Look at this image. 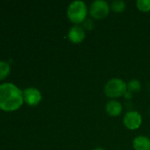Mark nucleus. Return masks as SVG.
<instances>
[{
	"label": "nucleus",
	"mask_w": 150,
	"mask_h": 150,
	"mask_svg": "<svg viewBox=\"0 0 150 150\" xmlns=\"http://www.w3.org/2000/svg\"><path fill=\"white\" fill-rule=\"evenodd\" d=\"M133 93H132V92L129 91H127L125 93V95H124V98H125L126 100H131V99L133 98Z\"/></svg>",
	"instance_id": "nucleus-15"
},
{
	"label": "nucleus",
	"mask_w": 150,
	"mask_h": 150,
	"mask_svg": "<svg viewBox=\"0 0 150 150\" xmlns=\"http://www.w3.org/2000/svg\"><path fill=\"white\" fill-rule=\"evenodd\" d=\"M67 39L72 44H80L86 39V31L81 25H73L67 33Z\"/></svg>",
	"instance_id": "nucleus-7"
},
{
	"label": "nucleus",
	"mask_w": 150,
	"mask_h": 150,
	"mask_svg": "<svg viewBox=\"0 0 150 150\" xmlns=\"http://www.w3.org/2000/svg\"><path fill=\"white\" fill-rule=\"evenodd\" d=\"M23 98H24V102L27 105L36 106L41 103L42 99V96L38 89L29 87L23 91Z\"/></svg>",
	"instance_id": "nucleus-6"
},
{
	"label": "nucleus",
	"mask_w": 150,
	"mask_h": 150,
	"mask_svg": "<svg viewBox=\"0 0 150 150\" xmlns=\"http://www.w3.org/2000/svg\"><path fill=\"white\" fill-rule=\"evenodd\" d=\"M93 150H106V149H103V148L98 147V148H95V149H94Z\"/></svg>",
	"instance_id": "nucleus-16"
},
{
	"label": "nucleus",
	"mask_w": 150,
	"mask_h": 150,
	"mask_svg": "<svg viewBox=\"0 0 150 150\" xmlns=\"http://www.w3.org/2000/svg\"><path fill=\"white\" fill-rule=\"evenodd\" d=\"M127 91L132 93H138L141 91V83L138 79H131L127 83Z\"/></svg>",
	"instance_id": "nucleus-11"
},
{
	"label": "nucleus",
	"mask_w": 150,
	"mask_h": 150,
	"mask_svg": "<svg viewBox=\"0 0 150 150\" xmlns=\"http://www.w3.org/2000/svg\"><path fill=\"white\" fill-rule=\"evenodd\" d=\"M137 9L144 13L150 11V0H138L136 2Z\"/></svg>",
	"instance_id": "nucleus-13"
},
{
	"label": "nucleus",
	"mask_w": 150,
	"mask_h": 150,
	"mask_svg": "<svg viewBox=\"0 0 150 150\" xmlns=\"http://www.w3.org/2000/svg\"><path fill=\"white\" fill-rule=\"evenodd\" d=\"M123 112L122 104L117 99H110L105 105V112L110 117H118Z\"/></svg>",
	"instance_id": "nucleus-8"
},
{
	"label": "nucleus",
	"mask_w": 150,
	"mask_h": 150,
	"mask_svg": "<svg viewBox=\"0 0 150 150\" xmlns=\"http://www.w3.org/2000/svg\"><path fill=\"white\" fill-rule=\"evenodd\" d=\"M80 25L82 26V28H83L86 32H88V31H92V30L95 28V23H94V21H93L91 18H87Z\"/></svg>",
	"instance_id": "nucleus-14"
},
{
	"label": "nucleus",
	"mask_w": 150,
	"mask_h": 150,
	"mask_svg": "<svg viewBox=\"0 0 150 150\" xmlns=\"http://www.w3.org/2000/svg\"><path fill=\"white\" fill-rule=\"evenodd\" d=\"M127 91V83L119 77H112L106 82L103 87L104 95L110 99H117L124 97Z\"/></svg>",
	"instance_id": "nucleus-3"
},
{
	"label": "nucleus",
	"mask_w": 150,
	"mask_h": 150,
	"mask_svg": "<svg viewBox=\"0 0 150 150\" xmlns=\"http://www.w3.org/2000/svg\"><path fill=\"white\" fill-rule=\"evenodd\" d=\"M111 11H112L115 13H122L126 8V4L123 0H115L111 3Z\"/></svg>",
	"instance_id": "nucleus-10"
},
{
	"label": "nucleus",
	"mask_w": 150,
	"mask_h": 150,
	"mask_svg": "<svg viewBox=\"0 0 150 150\" xmlns=\"http://www.w3.org/2000/svg\"><path fill=\"white\" fill-rule=\"evenodd\" d=\"M24 103L23 91L11 83L0 84V109L4 112H13Z\"/></svg>",
	"instance_id": "nucleus-1"
},
{
	"label": "nucleus",
	"mask_w": 150,
	"mask_h": 150,
	"mask_svg": "<svg viewBox=\"0 0 150 150\" xmlns=\"http://www.w3.org/2000/svg\"><path fill=\"white\" fill-rule=\"evenodd\" d=\"M10 64L4 61H0V81L4 80L10 74Z\"/></svg>",
	"instance_id": "nucleus-12"
},
{
	"label": "nucleus",
	"mask_w": 150,
	"mask_h": 150,
	"mask_svg": "<svg viewBox=\"0 0 150 150\" xmlns=\"http://www.w3.org/2000/svg\"><path fill=\"white\" fill-rule=\"evenodd\" d=\"M111 11V5L105 0H95L91 3L88 8L89 16L95 20H101L108 17Z\"/></svg>",
	"instance_id": "nucleus-4"
},
{
	"label": "nucleus",
	"mask_w": 150,
	"mask_h": 150,
	"mask_svg": "<svg viewBox=\"0 0 150 150\" xmlns=\"http://www.w3.org/2000/svg\"><path fill=\"white\" fill-rule=\"evenodd\" d=\"M142 115L135 110L128 111L123 117V124L128 130L135 131L142 125Z\"/></svg>",
	"instance_id": "nucleus-5"
},
{
	"label": "nucleus",
	"mask_w": 150,
	"mask_h": 150,
	"mask_svg": "<svg viewBox=\"0 0 150 150\" xmlns=\"http://www.w3.org/2000/svg\"><path fill=\"white\" fill-rule=\"evenodd\" d=\"M133 148L134 150H150V138L139 135L133 141Z\"/></svg>",
	"instance_id": "nucleus-9"
},
{
	"label": "nucleus",
	"mask_w": 150,
	"mask_h": 150,
	"mask_svg": "<svg viewBox=\"0 0 150 150\" xmlns=\"http://www.w3.org/2000/svg\"><path fill=\"white\" fill-rule=\"evenodd\" d=\"M66 15L71 23L74 25H80L88 18V7L84 1H73L68 5Z\"/></svg>",
	"instance_id": "nucleus-2"
}]
</instances>
